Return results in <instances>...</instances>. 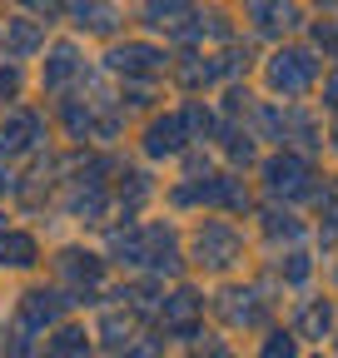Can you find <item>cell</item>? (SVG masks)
<instances>
[{
	"instance_id": "7402d4cb",
	"label": "cell",
	"mask_w": 338,
	"mask_h": 358,
	"mask_svg": "<svg viewBox=\"0 0 338 358\" xmlns=\"http://www.w3.org/2000/svg\"><path fill=\"white\" fill-rule=\"evenodd\" d=\"M0 264H10V268L35 264V239L30 234H0Z\"/></svg>"
},
{
	"instance_id": "ab89813d",
	"label": "cell",
	"mask_w": 338,
	"mask_h": 358,
	"mask_svg": "<svg viewBox=\"0 0 338 358\" xmlns=\"http://www.w3.org/2000/svg\"><path fill=\"white\" fill-rule=\"evenodd\" d=\"M95 0H70V10H75V20H84V10H90Z\"/></svg>"
},
{
	"instance_id": "3957f363",
	"label": "cell",
	"mask_w": 338,
	"mask_h": 358,
	"mask_svg": "<svg viewBox=\"0 0 338 358\" xmlns=\"http://www.w3.org/2000/svg\"><path fill=\"white\" fill-rule=\"evenodd\" d=\"M169 199H175L179 209L184 204H219V209H234V214L249 209V189L234 174H204V179H194V185H179Z\"/></svg>"
},
{
	"instance_id": "60d3db41",
	"label": "cell",
	"mask_w": 338,
	"mask_h": 358,
	"mask_svg": "<svg viewBox=\"0 0 338 358\" xmlns=\"http://www.w3.org/2000/svg\"><path fill=\"white\" fill-rule=\"evenodd\" d=\"M328 140H333V150H338V115H333V129H328Z\"/></svg>"
},
{
	"instance_id": "ffe728a7",
	"label": "cell",
	"mask_w": 338,
	"mask_h": 358,
	"mask_svg": "<svg viewBox=\"0 0 338 358\" xmlns=\"http://www.w3.org/2000/svg\"><path fill=\"white\" fill-rule=\"evenodd\" d=\"M264 234L293 244V239H304V219L293 214V209H279V204H274V209H264Z\"/></svg>"
},
{
	"instance_id": "f546056e",
	"label": "cell",
	"mask_w": 338,
	"mask_h": 358,
	"mask_svg": "<svg viewBox=\"0 0 338 358\" xmlns=\"http://www.w3.org/2000/svg\"><path fill=\"white\" fill-rule=\"evenodd\" d=\"M65 129L75 134V140H84V134L95 129V120H90V110H80V105H65Z\"/></svg>"
},
{
	"instance_id": "8fae6325",
	"label": "cell",
	"mask_w": 338,
	"mask_h": 358,
	"mask_svg": "<svg viewBox=\"0 0 338 358\" xmlns=\"http://www.w3.org/2000/svg\"><path fill=\"white\" fill-rule=\"evenodd\" d=\"M244 15L254 20L259 35H284L299 25V6L293 0H244Z\"/></svg>"
},
{
	"instance_id": "e0dca14e",
	"label": "cell",
	"mask_w": 338,
	"mask_h": 358,
	"mask_svg": "<svg viewBox=\"0 0 338 358\" xmlns=\"http://www.w3.org/2000/svg\"><path fill=\"white\" fill-rule=\"evenodd\" d=\"M110 254H115L119 264L140 268V264H145V229H135V224H130V229H115V234H110Z\"/></svg>"
},
{
	"instance_id": "8992f818",
	"label": "cell",
	"mask_w": 338,
	"mask_h": 358,
	"mask_svg": "<svg viewBox=\"0 0 338 358\" xmlns=\"http://www.w3.org/2000/svg\"><path fill=\"white\" fill-rule=\"evenodd\" d=\"M219 313L234 329H264L269 324V299L259 289H224L219 294Z\"/></svg>"
},
{
	"instance_id": "cb8c5ba5",
	"label": "cell",
	"mask_w": 338,
	"mask_h": 358,
	"mask_svg": "<svg viewBox=\"0 0 338 358\" xmlns=\"http://www.w3.org/2000/svg\"><path fill=\"white\" fill-rule=\"evenodd\" d=\"M100 338L110 343V348H124L135 338V324H130V313H105L100 319Z\"/></svg>"
},
{
	"instance_id": "2e32d148",
	"label": "cell",
	"mask_w": 338,
	"mask_h": 358,
	"mask_svg": "<svg viewBox=\"0 0 338 358\" xmlns=\"http://www.w3.org/2000/svg\"><path fill=\"white\" fill-rule=\"evenodd\" d=\"M175 80H179L184 90H204V85H214V80H224V75H219V60H204V55H184V60L175 65Z\"/></svg>"
},
{
	"instance_id": "52a82bcc",
	"label": "cell",
	"mask_w": 338,
	"mask_h": 358,
	"mask_svg": "<svg viewBox=\"0 0 338 358\" xmlns=\"http://www.w3.org/2000/svg\"><path fill=\"white\" fill-rule=\"evenodd\" d=\"M145 264L154 268L159 279H179L184 259H179V234L169 229V224H149V229H145Z\"/></svg>"
},
{
	"instance_id": "d6a6232c",
	"label": "cell",
	"mask_w": 338,
	"mask_h": 358,
	"mask_svg": "<svg viewBox=\"0 0 338 358\" xmlns=\"http://www.w3.org/2000/svg\"><path fill=\"white\" fill-rule=\"evenodd\" d=\"M338 239V194H323V244Z\"/></svg>"
},
{
	"instance_id": "74e56055",
	"label": "cell",
	"mask_w": 338,
	"mask_h": 358,
	"mask_svg": "<svg viewBox=\"0 0 338 358\" xmlns=\"http://www.w3.org/2000/svg\"><path fill=\"white\" fill-rule=\"evenodd\" d=\"M20 6H30V10H40V15H45V20L55 15V0H20Z\"/></svg>"
},
{
	"instance_id": "d590c367",
	"label": "cell",
	"mask_w": 338,
	"mask_h": 358,
	"mask_svg": "<svg viewBox=\"0 0 338 358\" xmlns=\"http://www.w3.org/2000/svg\"><path fill=\"white\" fill-rule=\"evenodd\" d=\"M224 110H229V115H244V110H249V90L234 85V90H229V100H224Z\"/></svg>"
},
{
	"instance_id": "603a6c76",
	"label": "cell",
	"mask_w": 338,
	"mask_h": 358,
	"mask_svg": "<svg viewBox=\"0 0 338 358\" xmlns=\"http://www.w3.org/2000/svg\"><path fill=\"white\" fill-rule=\"evenodd\" d=\"M184 20V0H145V25L154 30H169Z\"/></svg>"
},
{
	"instance_id": "b9f144b4",
	"label": "cell",
	"mask_w": 338,
	"mask_h": 358,
	"mask_svg": "<svg viewBox=\"0 0 338 358\" xmlns=\"http://www.w3.org/2000/svg\"><path fill=\"white\" fill-rule=\"evenodd\" d=\"M318 6H338V0H318Z\"/></svg>"
},
{
	"instance_id": "1f68e13d",
	"label": "cell",
	"mask_w": 338,
	"mask_h": 358,
	"mask_svg": "<svg viewBox=\"0 0 338 358\" xmlns=\"http://www.w3.org/2000/svg\"><path fill=\"white\" fill-rule=\"evenodd\" d=\"M159 343L164 338H130L119 348V358H159Z\"/></svg>"
},
{
	"instance_id": "e575fe53",
	"label": "cell",
	"mask_w": 338,
	"mask_h": 358,
	"mask_svg": "<svg viewBox=\"0 0 338 358\" xmlns=\"http://www.w3.org/2000/svg\"><path fill=\"white\" fill-rule=\"evenodd\" d=\"M314 40L323 45V50H333V55H338V20H318V30H314Z\"/></svg>"
},
{
	"instance_id": "4fadbf2b",
	"label": "cell",
	"mask_w": 338,
	"mask_h": 358,
	"mask_svg": "<svg viewBox=\"0 0 338 358\" xmlns=\"http://www.w3.org/2000/svg\"><path fill=\"white\" fill-rule=\"evenodd\" d=\"M95 174H100V169H90V174L75 185V194H70V209H75L80 219H100V214H105V179H95Z\"/></svg>"
},
{
	"instance_id": "4dcf8cb0",
	"label": "cell",
	"mask_w": 338,
	"mask_h": 358,
	"mask_svg": "<svg viewBox=\"0 0 338 358\" xmlns=\"http://www.w3.org/2000/svg\"><path fill=\"white\" fill-rule=\"evenodd\" d=\"M80 25H84V30H95V35H110V30H115V10H105V6H90Z\"/></svg>"
},
{
	"instance_id": "8d00e7d4",
	"label": "cell",
	"mask_w": 338,
	"mask_h": 358,
	"mask_svg": "<svg viewBox=\"0 0 338 358\" xmlns=\"http://www.w3.org/2000/svg\"><path fill=\"white\" fill-rule=\"evenodd\" d=\"M20 90V75L15 70H0V95H15Z\"/></svg>"
},
{
	"instance_id": "ba28073f",
	"label": "cell",
	"mask_w": 338,
	"mask_h": 358,
	"mask_svg": "<svg viewBox=\"0 0 338 358\" xmlns=\"http://www.w3.org/2000/svg\"><path fill=\"white\" fill-rule=\"evenodd\" d=\"M110 70L154 80V75H164V50H159V45H145V40H124V45L110 50Z\"/></svg>"
},
{
	"instance_id": "277c9868",
	"label": "cell",
	"mask_w": 338,
	"mask_h": 358,
	"mask_svg": "<svg viewBox=\"0 0 338 358\" xmlns=\"http://www.w3.org/2000/svg\"><path fill=\"white\" fill-rule=\"evenodd\" d=\"M239 254H244V234L234 229L229 219H209L204 229L194 234V259H199L204 268H214V274H219V268H229Z\"/></svg>"
},
{
	"instance_id": "f35d334b",
	"label": "cell",
	"mask_w": 338,
	"mask_h": 358,
	"mask_svg": "<svg viewBox=\"0 0 338 358\" xmlns=\"http://www.w3.org/2000/svg\"><path fill=\"white\" fill-rule=\"evenodd\" d=\"M323 100L338 110V75H328V85H323Z\"/></svg>"
},
{
	"instance_id": "30bf717a",
	"label": "cell",
	"mask_w": 338,
	"mask_h": 358,
	"mask_svg": "<svg viewBox=\"0 0 338 358\" xmlns=\"http://www.w3.org/2000/svg\"><path fill=\"white\" fill-rule=\"evenodd\" d=\"M55 268H60V279H70V284L80 289V303H84V294H95L100 279H105V259L84 254V249H65V254L55 259Z\"/></svg>"
},
{
	"instance_id": "9c48e42d",
	"label": "cell",
	"mask_w": 338,
	"mask_h": 358,
	"mask_svg": "<svg viewBox=\"0 0 338 358\" xmlns=\"http://www.w3.org/2000/svg\"><path fill=\"white\" fill-rule=\"evenodd\" d=\"M184 145H189L184 115H159V120H149V129H145V155H149V159L184 155Z\"/></svg>"
},
{
	"instance_id": "f1b7e54d",
	"label": "cell",
	"mask_w": 338,
	"mask_h": 358,
	"mask_svg": "<svg viewBox=\"0 0 338 358\" xmlns=\"http://www.w3.org/2000/svg\"><path fill=\"white\" fill-rule=\"evenodd\" d=\"M179 115H184V129H189V140H194V134H209V129H214V115H209L204 105H184Z\"/></svg>"
},
{
	"instance_id": "9a60e30c",
	"label": "cell",
	"mask_w": 338,
	"mask_h": 358,
	"mask_svg": "<svg viewBox=\"0 0 338 358\" xmlns=\"http://www.w3.org/2000/svg\"><path fill=\"white\" fill-rule=\"evenodd\" d=\"M80 70H84V60H80L75 45H55V50H50V65H45V85H50V90H65Z\"/></svg>"
},
{
	"instance_id": "ac0fdd59",
	"label": "cell",
	"mask_w": 338,
	"mask_h": 358,
	"mask_svg": "<svg viewBox=\"0 0 338 358\" xmlns=\"http://www.w3.org/2000/svg\"><path fill=\"white\" fill-rule=\"evenodd\" d=\"M119 299H124V308H130V313H140V319H159V303H164L154 284H124Z\"/></svg>"
},
{
	"instance_id": "5b68a950",
	"label": "cell",
	"mask_w": 338,
	"mask_h": 358,
	"mask_svg": "<svg viewBox=\"0 0 338 358\" xmlns=\"http://www.w3.org/2000/svg\"><path fill=\"white\" fill-rule=\"evenodd\" d=\"M199 313H204V294L175 289L159 303V324H164V334H175L179 343H189V338H199Z\"/></svg>"
},
{
	"instance_id": "484cf974",
	"label": "cell",
	"mask_w": 338,
	"mask_h": 358,
	"mask_svg": "<svg viewBox=\"0 0 338 358\" xmlns=\"http://www.w3.org/2000/svg\"><path fill=\"white\" fill-rule=\"evenodd\" d=\"M259 358H299V338H293V334H269L264 338V348H259Z\"/></svg>"
},
{
	"instance_id": "d6986e66",
	"label": "cell",
	"mask_w": 338,
	"mask_h": 358,
	"mask_svg": "<svg viewBox=\"0 0 338 358\" xmlns=\"http://www.w3.org/2000/svg\"><path fill=\"white\" fill-rule=\"evenodd\" d=\"M299 334H304V338H323V334H333V303H328V299L304 303V313H299Z\"/></svg>"
},
{
	"instance_id": "6da1fadb",
	"label": "cell",
	"mask_w": 338,
	"mask_h": 358,
	"mask_svg": "<svg viewBox=\"0 0 338 358\" xmlns=\"http://www.w3.org/2000/svg\"><path fill=\"white\" fill-rule=\"evenodd\" d=\"M264 189L274 194V199H314L318 194V185H314V164L304 159V155H293V150H284V155H274V159H264Z\"/></svg>"
},
{
	"instance_id": "5bb4252c",
	"label": "cell",
	"mask_w": 338,
	"mask_h": 358,
	"mask_svg": "<svg viewBox=\"0 0 338 358\" xmlns=\"http://www.w3.org/2000/svg\"><path fill=\"white\" fill-rule=\"evenodd\" d=\"M65 303H75V299H60V294H45V289L25 294V324H30V329H45V324H55L60 313H65Z\"/></svg>"
},
{
	"instance_id": "44dd1931",
	"label": "cell",
	"mask_w": 338,
	"mask_h": 358,
	"mask_svg": "<svg viewBox=\"0 0 338 358\" xmlns=\"http://www.w3.org/2000/svg\"><path fill=\"white\" fill-rule=\"evenodd\" d=\"M45 358H90V338H84V329H60L50 338Z\"/></svg>"
},
{
	"instance_id": "7a4b0ae2",
	"label": "cell",
	"mask_w": 338,
	"mask_h": 358,
	"mask_svg": "<svg viewBox=\"0 0 338 358\" xmlns=\"http://www.w3.org/2000/svg\"><path fill=\"white\" fill-rule=\"evenodd\" d=\"M264 80H269L274 95L299 100V95H309L314 80H318V60H314V50H279V55L264 60Z\"/></svg>"
},
{
	"instance_id": "4316f807",
	"label": "cell",
	"mask_w": 338,
	"mask_h": 358,
	"mask_svg": "<svg viewBox=\"0 0 338 358\" xmlns=\"http://www.w3.org/2000/svg\"><path fill=\"white\" fill-rule=\"evenodd\" d=\"M224 150H229V159H234V164H249V159H254V140H249L244 129H234V124L224 129Z\"/></svg>"
},
{
	"instance_id": "7bdbcfd3",
	"label": "cell",
	"mask_w": 338,
	"mask_h": 358,
	"mask_svg": "<svg viewBox=\"0 0 338 358\" xmlns=\"http://www.w3.org/2000/svg\"><path fill=\"white\" fill-rule=\"evenodd\" d=\"M0 189H6V174H0Z\"/></svg>"
},
{
	"instance_id": "83f0119b",
	"label": "cell",
	"mask_w": 338,
	"mask_h": 358,
	"mask_svg": "<svg viewBox=\"0 0 338 358\" xmlns=\"http://www.w3.org/2000/svg\"><path fill=\"white\" fill-rule=\"evenodd\" d=\"M35 45H40V25H30V20H15V25H10V50L30 55Z\"/></svg>"
},
{
	"instance_id": "7c38bea8",
	"label": "cell",
	"mask_w": 338,
	"mask_h": 358,
	"mask_svg": "<svg viewBox=\"0 0 338 358\" xmlns=\"http://www.w3.org/2000/svg\"><path fill=\"white\" fill-rule=\"evenodd\" d=\"M40 140H45V124H40V115H30V110H20V115H10L0 124V155H25Z\"/></svg>"
},
{
	"instance_id": "836d02e7",
	"label": "cell",
	"mask_w": 338,
	"mask_h": 358,
	"mask_svg": "<svg viewBox=\"0 0 338 358\" xmlns=\"http://www.w3.org/2000/svg\"><path fill=\"white\" fill-rule=\"evenodd\" d=\"M284 279H288V284H304V279H309V254H288Z\"/></svg>"
},
{
	"instance_id": "d4e9b609",
	"label": "cell",
	"mask_w": 338,
	"mask_h": 358,
	"mask_svg": "<svg viewBox=\"0 0 338 358\" xmlns=\"http://www.w3.org/2000/svg\"><path fill=\"white\" fill-rule=\"evenodd\" d=\"M145 199H149V174H124V185H119V204H124V214H135Z\"/></svg>"
},
{
	"instance_id": "ee69618b",
	"label": "cell",
	"mask_w": 338,
	"mask_h": 358,
	"mask_svg": "<svg viewBox=\"0 0 338 358\" xmlns=\"http://www.w3.org/2000/svg\"><path fill=\"white\" fill-rule=\"evenodd\" d=\"M214 358H229V353H214Z\"/></svg>"
}]
</instances>
